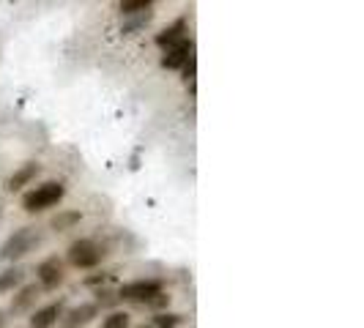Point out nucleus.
<instances>
[{"instance_id": "dca6fc26", "label": "nucleus", "mask_w": 364, "mask_h": 328, "mask_svg": "<svg viewBox=\"0 0 364 328\" xmlns=\"http://www.w3.org/2000/svg\"><path fill=\"white\" fill-rule=\"evenodd\" d=\"M129 326H132V315H129V312L115 310L102 320V328H129Z\"/></svg>"}, {"instance_id": "0eeeda50", "label": "nucleus", "mask_w": 364, "mask_h": 328, "mask_svg": "<svg viewBox=\"0 0 364 328\" xmlns=\"http://www.w3.org/2000/svg\"><path fill=\"white\" fill-rule=\"evenodd\" d=\"M63 312H66V301H53V304H47V307H41V310L33 312V317L28 320V326L53 328L55 323H58V317H63Z\"/></svg>"}, {"instance_id": "4be33fe9", "label": "nucleus", "mask_w": 364, "mask_h": 328, "mask_svg": "<svg viewBox=\"0 0 364 328\" xmlns=\"http://www.w3.org/2000/svg\"><path fill=\"white\" fill-rule=\"evenodd\" d=\"M137 328H151V326H137Z\"/></svg>"}, {"instance_id": "423d86ee", "label": "nucleus", "mask_w": 364, "mask_h": 328, "mask_svg": "<svg viewBox=\"0 0 364 328\" xmlns=\"http://www.w3.org/2000/svg\"><path fill=\"white\" fill-rule=\"evenodd\" d=\"M195 58V41L186 36L181 38L178 44H173V47H167L162 55V69H170V72H176V69H183L189 60Z\"/></svg>"}, {"instance_id": "a211bd4d", "label": "nucleus", "mask_w": 364, "mask_h": 328, "mask_svg": "<svg viewBox=\"0 0 364 328\" xmlns=\"http://www.w3.org/2000/svg\"><path fill=\"white\" fill-rule=\"evenodd\" d=\"M195 69H198V63H195V58H192V60H189V63H186V66L181 69L183 80H186V82H195Z\"/></svg>"}, {"instance_id": "7ed1b4c3", "label": "nucleus", "mask_w": 364, "mask_h": 328, "mask_svg": "<svg viewBox=\"0 0 364 328\" xmlns=\"http://www.w3.org/2000/svg\"><path fill=\"white\" fill-rule=\"evenodd\" d=\"M159 293H164L162 279H134L118 288V301H132V304H151Z\"/></svg>"}, {"instance_id": "9b49d317", "label": "nucleus", "mask_w": 364, "mask_h": 328, "mask_svg": "<svg viewBox=\"0 0 364 328\" xmlns=\"http://www.w3.org/2000/svg\"><path fill=\"white\" fill-rule=\"evenodd\" d=\"M38 295H41V288H38V285H25V288H19V293L11 298V312H28L38 301Z\"/></svg>"}, {"instance_id": "2eb2a0df", "label": "nucleus", "mask_w": 364, "mask_h": 328, "mask_svg": "<svg viewBox=\"0 0 364 328\" xmlns=\"http://www.w3.org/2000/svg\"><path fill=\"white\" fill-rule=\"evenodd\" d=\"M118 9H121V14H124V17H137V14L151 11V9H154V3H151V0H124Z\"/></svg>"}, {"instance_id": "39448f33", "label": "nucleus", "mask_w": 364, "mask_h": 328, "mask_svg": "<svg viewBox=\"0 0 364 328\" xmlns=\"http://www.w3.org/2000/svg\"><path fill=\"white\" fill-rule=\"evenodd\" d=\"M36 279H38V288H41V290H55V288H60L63 279H66L63 263H60L58 257L41 260V263L36 266Z\"/></svg>"}, {"instance_id": "9d476101", "label": "nucleus", "mask_w": 364, "mask_h": 328, "mask_svg": "<svg viewBox=\"0 0 364 328\" xmlns=\"http://www.w3.org/2000/svg\"><path fill=\"white\" fill-rule=\"evenodd\" d=\"M186 33H189V22H186V17H178L173 25H167L162 33H156V47L167 50V47L178 44L181 38H186Z\"/></svg>"}, {"instance_id": "1a4fd4ad", "label": "nucleus", "mask_w": 364, "mask_h": 328, "mask_svg": "<svg viewBox=\"0 0 364 328\" xmlns=\"http://www.w3.org/2000/svg\"><path fill=\"white\" fill-rule=\"evenodd\" d=\"M41 173V164L38 162H25L19 170H14L11 175H9V181H6V189L9 192H19V189H25L28 183L36 181V175Z\"/></svg>"}, {"instance_id": "ddd939ff", "label": "nucleus", "mask_w": 364, "mask_h": 328, "mask_svg": "<svg viewBox=\"0 0 364 328\" xmlns=\"http://www.w3.org/2000/svg\"><path fill=\"white\" fill-rule=\"evenodd\" d=\"M80 211H60L58 217H53V230H58V233H63V230H72L74 224H80Z\"/></svg>"}, {"instance_id": "6e6552de", "label": "nucleus", "mask_w": 364, "mask_h": 328, "mask_svg": "<svg viewBox=\"0 0 364 328\" xmlns=\"http://www.w3.org/2000/svg\"><path fill=\"white\" fill-rule=\"evenodd\" d=\"M99 312H102V307H99L96 301H82L80 307H74V310L66 312V328L88 326L91 320H96V317H99Z\"/></svg>"}, {"instance_id": "f3484780", "label": "nucleus", "mask_w": 364, "mask_h": 328, "mask_svg": "<svg viewBox=\"0 0 364 328\" xmlns=\"http://www.w3.org/2000/svg\"><path fill=\"white\" fill-rule=\"evenodd\" d=\"M183 323L181 315H176V312H159L156 317H154V326L156 328H178Z\"/></svg>"}, {"instance_id": "f257e3e1", "label": "nucleus", "mask_w": 364, "mask_h": 328, "mask_svg": "<svg viewBox=\"0 0 364 328\" xmlns=\"http://www.w3.org/2000/svg\"><path fill=\"white\" fill-rule=\"evenodd\" d=\"M41 241H44V233H41L38 227H19V230H14L11 236L3 241V246H0V260L17 263V260H22L25 255H31Z\"/></svg>"}, {"instance_id": "f8f14e48", "label": "nucleus", "mask_w": 364, "mask_h": 328, "mask_svg": "<svg viewBox=\"0 0 364 328\" xmlns=\"http://www.w3.org/2000/svg\"><path fill=\"white\" fill-rule=\"evenodd\" d=\"M22 279H25V271H22L19 266H11V268L0 271V295H3V293L17 290L19 285H22Z\"/></svg>"}, {"instance_id": "20e7f679", "label": "nucleus", "mask_w": 364, "mask_h": 328, "mask_svg": "<svg viewBox=\"0 0 364 328\" xmlns=\"http://www.w3.org/2000/svg\"><path fill=\"white\" fill-rule=\"evenodd\" d=\"M105 246L96 244L93 238H77L72 246H69V263L74 268H96L102 260H105Z\"/></svg>"}, {"instance_id": "6ab92c4d", "label": "nucleus", "mask_w": 364, "mask_h": 328, "mask_svg": "<svg viewBox=\"0 0 364 328\" xmlns=\"http://www.w3.org/2000/svg\"><path fill=\"white\" fill-rule=\"evenodd\" d=\"M112 273H99V276H88L85 279V285H99V282H107Z\"/></svg>"}, {"instance_id": "f03ea898", "label": "nucleus", "mask_w": 364, "mask_h": 328, "mask_svg": "<svg viewBox=\"0 0 364 328\" xmlns=\"http://www.w3.org/2000/svg\"><path fill=\"white\" fill-rule=\"evenodd\" d=\"M66 197V186L60 181H44L33 186L31 192H25V197H22V208L28 211V214H41V211H47V208H53L58 202Z\"/></svg>"}, {"instance_id": "4468645a", "label": "nucleus", "mask_w": 364, "mask_h": 328, "mask_svg": "<svg viewBox=\"0 0 364 328\" xmlns=\"http://www.w3.org/2000/svg\"><path fill=\"white\" fill-rule=\"evenodd\" d=\"M127 19H129V22H124V25H121V33L134 36V33H140L148 22L154 19V11H146V14H137V17H127Z\"/></svg>"}, {"instance_id": "412c9836", "label": "nucleus", "mask_w": 364, "mask_h": 328, "mask_svg": "<svg viewBox=\"0 0 364 328\" xmlns=\"http://www.w3.org/2000/svg\"><path fill=\"white\" fill-rule=\"evenodd\" d=\"M0 326H3V312H0Z\"/></svg>"}, {"instance_id": "aec40b11", "label": "nucleus", "mask_w": 364, "mask_h": 328, "mask_svg": "<svg viewBox=\"0 0 364 328\" xmlns=\"http://www.w3.org/2000/svg\"><path fill=\"white\" fill-rule=\"evenodd\" d=\"M0 219H3V202H0Z\"/></svg>"}]
</instances>
